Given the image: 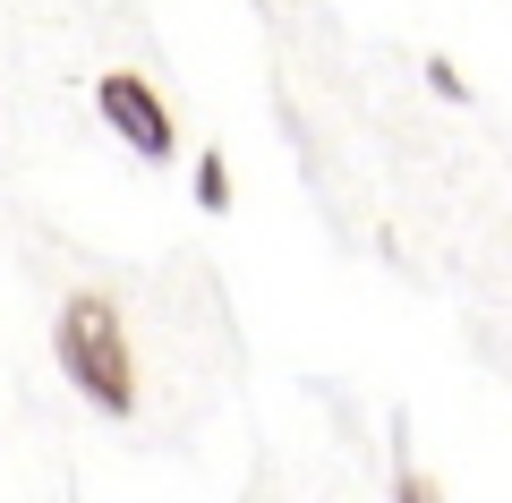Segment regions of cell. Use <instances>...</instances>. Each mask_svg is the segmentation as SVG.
Here are the masks:
<instances>
[{
	"mask_svg": "<svg viewBox=\"0 0 512 503\" xmlns=\"http://www.w3.org/2000/svg\"><path fill=\"white\" fill-rule=\"evenodd\" d=\"M52 359H60V376H69L94 410H111V418L137 410V359H128L120 307H111L103 290H77V299L52 316Z\"/></svg>",
	"mask_w": 512,
	"mask_h": 503,
	"instance_id": "1",
	"label": "cell"
},
{
	"mask_svg": "<svg viewBox=\"0 0 512 503\" xmlns=\"http://www.w3.org/2000/svg\"><path fill=\"white\" fill-rule=\"evenodd\" d=\"M94 111H103V120L120 128V137L137 145V154H146V162H163L171 145H180V128H171L163 94H154V86H146V77H137V69H111L103 86H94Z\"/></svg>",
	"mask_w": 512,
	"mask_h": 503,
	"instance_id": "2",
	"label": "cell"
},
{
	"mask_svg": "<svg viewBox=\"0 0 512 503\" xmlns=\"http://www.w3.org/2000/svg\"><path fill=\"white\" fill-rule=\"evenodd\" d=\"M197 205L205 214H231V162L222 154H197Z\"/></svg>",
	"mask_w": 512,
	"mask_h": 503,
	"instance_id": "3",
	"label": "cell"
},
{
	"mask_svg": "<svg viewBox=\"0 0 512 503\" xmlns=\"http://www.w3.org/2000/svg\"><path fill=\"white\" fill-rule=\"evenodd\" d=\"M393 503H444V486H436V478H427V469L402 452V461H393Z\"/></svg>",
	"mask_w": 512,
	"mask_h": 503,
	"instance_id": "4",
	"label": "cell"
},
{
	"mask_svg": "<svg viewBox=\"0 0 512 503\" xmlns=\"http://www.w3.org/2000/svg\"><path fill=\"white\" fill-rule=\"evenodd\" d=\"M427 86H436V94H453V103H470V77H461L453 60H427Z\"/></svg>",
	"mask_w": 512,
	"mask_h": 503,
	"instance_id": "5",
	"label": "cell"
}]
</instances>
